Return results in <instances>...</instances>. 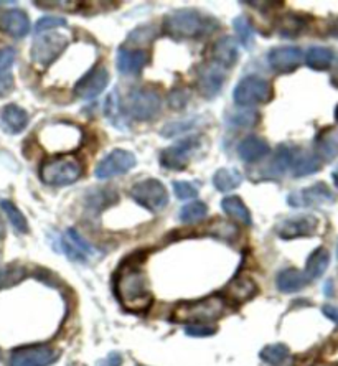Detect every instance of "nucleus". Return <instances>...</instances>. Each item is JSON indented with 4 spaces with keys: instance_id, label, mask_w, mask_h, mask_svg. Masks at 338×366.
<instances>
[{
    "instance_id": "f257e3e1",
    "label": "nucleus",
    "mask_w": 338,
    "mask_h": 366,
    "mask_svg": "<svg viewBox=\"0 0 338 366\" xmlns=\"http://www.w3.org/2000/svg\"><path fill=\"white\" fill-rule=\"evenodd\" d=\"M116 296L129 312H144L153 302L144 271L132 262H126L116 274Z\"/></svg>"
},
{
    "instance_id": "f03ea898",
    "label": "nucleus",
    "mask_w": 338,
    "mask_h": 366,
    "mask_svg": "<svg viewBox=\"0 0 338 366\" xmlns=\"http://www.w3.org/2000/svg\"><path fill=\"white\" fill-rule=\"evenodd\" d=\"M217 28V20L195 9H177L163 17V32L175 40L202 38Z\"/></svg>"
},
{
    "instance_id": "7ed1b4c3",
    "label": "nucleus",
    "mask_w": 338,
    "mask_h": 366,
    "mask_svg": "<svg viewBox=\"0 0 338 366\" xmlns=\"http://www.w3.org/2000/svg\"><path fill=\"white\" fill-rule=\"evenodd\" d=\"M40 180L50 187H68L83 175V164L75 155H58L42 162Z\"/></svg>"
},
{
    "instance_id": "20e7f679",
    "label": "nucleus",
    "mask_w": 338,
    "mask_h": 366,
    "mask_svg": "<svg viewBox=\"0 0 338 366\" xmlns=\"http://www.w3.org/2000/svg\"><path fill=\"white\" fill-rule=\"evenodd\" d=\"M224 312V297L209 296L197 302H183L173 310V322L190 323H212Z\"/></svg>"
},
{
    "instance_id": "39448f33",
    "label": "nucleus",
    "mask_w": 338,
    "mask_h": 366,
    "mask_svg": "<svg viewBox=\"0 0 338 366\" xmlns=\"http://www.w3.org/2000/svg\"><path fill=\"white\" fill-rule=\"evenodd\" d=\"M274 98V89L268 79L261 76H246L233 91L234 103L241 108H251L256 104H266Z\"/></svg>"
},
{
    "instance_id": "423d86ee",
    "label": "nucleus",
    "mask_w": 338,
    "mask_h": 366,
    "mask_svg": "<svg viewBox=\"0 0 338 366\" xmlns=\"http://www.w3.org/2000/svg\"><path fill=\"white\" fill-rule=\"evenodd\" d=\"M126 113L136 121H151L160 113L162 98L152 88H134L126 99Z\"/></svg>"
},
{
    "instance_id": "0eeeda50",
    "label": "nucleus",
    "mask_w": 338,
    "mask_h": 366,
    "mask_svg": "<svg viewBox=\"0 0 338 366\" xmlns=\"http://www.w3.org/2000/svg\"><path fill=\"white\" fill-rule=\"evenodd\" d=\"M70 38L63 33L58 32H48V33H40L37 38L33 40L32 52H30V57L35 65L43 66L47 68L53 61L60 57L61 53L65 52L66 47H68Z\"/></svg>"
},
{
    "instance_id": "6e6552de",
    "label": "nucleus",
    "mask_w": 338,
    "mask_h": 366,
    "mask_svg": "<svg viewBox=\"0 0 338 366\" xmlns=\"http://www.w3.org/2000/svg\"><path fill=\"white\" fill-rule=\"evenodd\" d=\"M131 196L146 210L157 213L168 205V193L163 183L157 179L137 182L131 188Z\"/></svg>"
},
{
    "instance_id": "1a4fd4ad",
    "label": "nucleus",
    "mask_w": 338,
    "mask_h": 366,
    "mask_svg": "<svg viewBox=\"0 0 338 366\" xmlns=\"http://www.w3.org/2000/svg\"><path fill=\"white\" fill-rule=\"evenodd\" d=\"M202 142L203 135L187 137V139L178 140L177 144L162 150L160 165L168 170H185L193 159L195 152L202 147Z\"/></svg>"
},
{
    "instance_id": "9d476101",
    "label": "nucleus",
    "mask_w": 338,
    "mask_h": 366,
    "mask_svg": "<svg viewBox=\"0 0 338 366\" xmlns=\"http://www.w3.org/2000/svg\"><path fill=\"white\" fill-rule=\"evenodd\" d=\"M136 155L129 150L116 149L107 154L99 164H97L94 175L99 180H109L114 177L124 175L136 167Z\"/></svg>"
},
{
    "instance_id": "9b49d317",
    "label": "nucleus",
    "mask_w": 338,
    "mask_h": 366,
    "mask_svg": "<svg viewBox=\"0 0 338 366\" xmlns=\"http://www.w3.org/2000/svg\"><path fill=\"white\" fill-rule=\"evenodd\" d=\"M58 360V352L48 345H30L17 348L10 357V366H50Z\"/></svg>"
},
{
    "instance_id": "f8f14e48",
    "label": "nucleus",
    "mask_w": 338,
    "mask_h": 366,
    "mask_svg": "<svg viewBox=\"0 0 338 366\" xmlns=\"http://www.w3.org/2000/svg\"><path fill=\"white\" fill-rule=\"evenodd\" d=\"M227 74L223 68H219L214 63H203L197 68V78H195V86L197 91L203 98H214L222 91Z\"/></svg>"
},
{
    "instance_id": "ddd939ff",
    "label": "nucleus",
    "mask_w": 338,
    "mask_h": 366,
    "mask_svg": "<svg viewBox=\"0 0 338 366\" xmlns=\"http://www.w3.org/2000/svg\"><path fill=\"white\" fill-rule=\"evenodd\" d=\"M107 83H109V73H107V70L104 66L96 65L93 70H89L88 73L75 84L76 98L84 101L93 99L106 89Z\"/></svg>"
},
{
    "instance_id": "4468645a",
    "label": "nucleus",
    "mask_w": 338,
    "mask_h": 366,
    "mask_svg": "<svg viewBox=\"0 0 338 366\" xmlns=\"http://www.w3.org/2000/svg\"><path fill=\"white\" fill-rule=\"evenodd\" d=\"M289 205L294 208L300 206H320L327 205V203H334L335 195L325 183H315V185L307 187L304 190L290 193L288 198Z\"/></svg>"
},
{
    "instance_id": "2eb2a0df",
    "label": "nucleus",
    "mask_w": 338,
    "mask_h": 366,
    "mask_svg": "<svg viewBox=\"0 0 338 366\" xmlns=\"http://www.w3.org/2000/svg\"><path fill=\"white\" fill-rule=\"evenodd\" d=\"M61 251L70 261L86 262L89 257L94 256V249L91 244L80 235L78 231L70 228L61 235Z\"/></svg>"
},
{
    "instance_id": "dca6fc26",
    "label": "nucleus",
    "mask_w": 338,
    "mask_h": 366,
    "mask_svg": "<svg viewBox=\"0 0 338 366\" xmlns=\"http://www.w3.org/2000/svg\"><path fill=\"white\" fill-rule=\"evenodd\" d=\"M302 50L297 47H278L268 53L269 66L276 73L288 74L299 68L302 63Z\"/></svg>"
},
{
    "instance_id": "f3484780",
    "label": "nucleus",
    "mask_w": 338,
    "mask_h": 366,
    "mask_svg": "<svg viewBox=\"0 0 338 366\" xmlns=\"http://www.w3.org/2000/svg\"><path fill=\"white\" fill-rule=\"evenodd\" d=\"M319 228V220L312 215L295 216L284 220L278 226V236L283 240H295V238L312 236Z\"/></svg>"
},
{
    "instance_id": "a211bd4d",
    "label": "nucleus",
    "mask_w": 338,
    "mask_h": 366,
    "mask_svg": "<svg viewBox=\"0 0 338 366\" xmlns=\"http://www.w3.org/2000/svg\"><path fill=\"white\" fill-rule=\"evenodd\" d=\"M239 48L238 42L233 37H222L217 40L212 48V63L218 65L219 68L229 70L238 63Z\"/></svg>"
},
{
    "instance_id": "6ab92c4d",
    "label": "nucleus",
    "mask_w": 338,
    "mask_h": 366,
    "mask_svg": "<svg viewBox=\"0 0 338 366\" xmlns=\"http://www.w3.org/2000/svg\"><path fill=\"white\" fill-rule=\"evenodd\" d=\"M0 30L13 38H22L30 32V18L23 10L10 9L0 13Z\"/></svg>"
},
{
    "instance_id": "aec40b11",
    "label": "nucleus",
    "mask_w": 338,
    "mask_h": 366,
    "mask_svg": "<svg viewBox=\"0 0 338 366\" xmlns=\"http://www.w3.org/2000/svg\"><path fill=\"white\" fill-rule=\"evenodd\" d=\"M147 63L148 55L144 50L121 48L119 52H117V70H119L122 74H139L141 71L146 68Z\"/></svg>"
},
{
    "instance_id": "412c9836",
    "label": "nucleus",
    "mask_w": 338,
    "mask_h": 366,
    "mask_svg": "<svg viewBox=\"0 0 338 366\" xmlns=\"http://www.w3.org/2000/svg\"><path fill=\"white\" fill-rule=\"evenodd\" d=\"M28 126V114L27 111L20 108L17 104H9L2 109L0 114V127L4 132L10 135L20 134Z\"/></svg>"
},
{
    "instance_id": "4be33fe9",
    "label": "nucleus",
    "mask_w": 338,
    "mask_h": 366,
    "mask_svg": "<svg viewBox=\"0 0 338 366\" xmlns=\"http://www.w3.org/2000/svg\"><path fill=\"white\" fill-rule=\"evenodd\" d=\"M271 152V147L264 139H261L258 135H249L239 142L238 145V154L244 160L246 164H254L264 159Z\"/></svg>"
},
{
    "instance_id": "5701e85b",
    "label": "nucleus",
    "mask_w": 338,
    "mask_h": 366,
    "mask_svg": "<svg viewBox=\"0 0 338 366\" xmlns=\"http://www.w3.org/2000/svg\"><path fill=\"white\" fill-rule=\"evenodd\" d=\"M315 155L325 162L338 157V131L334 127H327L322 131L315 139Z\"/></svg>"
},
{
    "instance_id": "b1692460",
    "label": "nucleus",
    "mask_w": 338,
    "mask_h": 366,
    "mask_svg": "<svg viewBox=\"0 0 338 366\" xmlns=\"http://www.w3.org/2000/svg\"><path fill=\"white\" fill-rule=\"evenodd\" d=\"M258 294V286L251 281L249 277H238L233 282L228 284V287L224 289V297L228 301L241 304L253 299Z\"/></svg>"
},
{
    "instance_id": "393cba45",
    "label": "nucleus",
    "mask_w": 338,
    "mask_h": 366,
    "mask_svg": "<svg viewBox=\"0 0 338 366\" xmlns=\"http://www.w3.org/2000/svg\"><path fill=\"white\" fill-rule=\"evenodd\" d=\"M307 23L309 22H307V18L304 17V15L289 12L278 18L276 30H278V33L280 35V37L295 38V37H299L300 33L305 32Z\"/></svg>"
},
{
    "instance_id": "a878e982",
    "label": "nucleus",
    "mask_w": 338,
    "mask_h": 366,
    "mask_svg": "<svg viewBox=\"0 0 338 366\" xmlns=\"http://www.w3.org/2000/svg\"><path fill=\"white\" fill-rule=\"evenodd\" d=\"M310 281L307 279L304 272L297 271V269H284L278 274V279H276V284H278V289L284 294H294L299 292L304 289Z\"/></svg>"
},
{
    "instance_id": "bb28decb",
    "label": "nucleus",
    "mask_w": 338,
    "mask_h": 366,
    "mask_svg": "<svg viewBox=\"0 0 338 366\" xmlns=\"http://www.w3.org/2000/svg\"><path fill=\"white\" fill-rule=\"evenodd\" d=\"M329 264H330V253L327 251L325 248H317L315 251L310 254L309 259H307L304 274L309 281H315V279L324 276V272L327 271V267H329Z\"/></svg>"
},
{
    "instance_id": "cd10ccee",
    "label": "nucleus",
    "mask_w": 338,
    "mask_h": 366,
    "mask_svg": "<svg viewBox=\"0 0 338 366\" xmlns=\"http://www.w3.org/2000/svg\"><path fill=\"white\" fill-rule=\"evenodd\" d=\"M322 162L315 154H309V152H300V154H294V160H292V175L295 179L299 177H307L312 174H317L322 169Z\"/></svg>"
},
{
    "instance_id": "c85d7f7f",
    "label": "nucleus",
    "mask_w": 338,
    "mask_h": 366,
    "mask_svg": "<svg viewBox=\"0 0 338 366\" xmlns=\"http://www.w3.org/2000/svg\"><path fill=\"white\" fill-rule=\"evenodd\" d=\"M222 208H223V211L227 213L229 218H231V220L241 223V225H244V226H251V223H253L248 206L244 205V201L241 200V198L227 196L222 201Z\"/></svg>"
},
{
    "instance_id": "c756f323",
    "label": "nucleus",
    "mask_w": 338,
    "mask_h": 366,
    "mask_svg": "<svg viewBox=\"0 0 338 366\" xmlns=\"http://www.w3.org/2000/svg\"><path fill=\"white\" fill-rule=\"evenodd\" d=\"M292 160H294V150L288 145H279L278 149H276L274 159L271 160L269 169H268L271 179L284 175L285 172H288V169L292 167Z\"/></svg>"
},
{
    "instance_id": "7c9ffc66",
    "label": "nucleus",
    "mask_w": 338,
    "mask_h": 366,
    "mask_svg": "<svg viewBox=\"0 0 338 366\" xmlns=\"http://www.w3.org/2000/svg\"><path fill=\"white\" fill-rule=\"evenodd\" d=\"M334 52L325 47H312L305 55V63L314 71H327L334 65Z\"/></svg>"
},
{
    "instance_id": "2f4dec72",
    "label": "nucleus",
    "mask_w": 338,
    "mask_h": 366,
    "mask_svg": "<svg viewBox=\"0 0 338 366\" xmlns=\"http://www.w3.org/2000/svg\"><path fill=\"white\" fill-rule=\"evenodd\" d=\"M243 182V175L236 169H219L213 175V185L218 192L228 193L238 188Z\"/></svg>"
},
{
    "instance_id": "473e14b6",
    "label": "nucleus",
    "mask_w": 338,
    "mask_h": 366,
    "mask_svg": "<svg viewBox=\"0 0 338 366\" xmlns=\"http://www.w3.org/2000/svg\"><path fill=\"white\" fill-rule=\"evenodd\" d=\"M88 210L99 213L101 210H104L106 206L112 205V203L117 201V192L109 190V188H104V190H93L88 192Z\"/></svg>"
},
{
    "instance_id": "72a5a7b5",
    "label": "nucleus",
    "mask_w": 338,
    "mask_h": 366,
    "mask_svg": "<svg viewBox=\"0 0 338 366\" xmlns=\"http://www.w3.org/2000/svg\"><path fill=\"white\" fill-rule=\"evenodd\" d=\"M259 358L268 365L279 366L280 363H284L285 360L289 358V348L283 343L268 345V347H264L259 352Z\"/></svg>"
},
{
    "instance_id": "f704fd0d",
    "label": "nucleus",
    "mask_w": 338,
    "mask_h": 366,
    "mask_svg": "<svg viewBox=\"0 0 338 366\" xmlns=\"http://www.w3.org/2000/svg\"><path fill=\"white\" fill-rule=\"evenodd\" d=\"M0 206H2V210L5 211V215L12 223V226L17 230L18 233H28V223L25 220L23 213L18 210L17 206L13 205L10 200H0Z\"/></svg>"
},
{
    "instance_id": "c9c22d12",
    "label": "nucleus",
    "mask_w": 338,
    "mask_h": 366,
    "mask_svg": "<svg viewBox=\"0 0 338 366\" xmlns=\"http://www.w3.org/2000/svg\"><path fill=\"white\" fill-rule=\"evenodd\" d=\"M233 28L236 32L239 42L244 48H251L254 43V30L253 25L249 23V20L246 17H236L233 20Z\"/></svg>"
},
{
    "instance_id": "e433bc0d",
    "label": "nucleus",
    "mask_w": 338,
    "mask_h": 366,
    "mask_svg": "<svg viewBox=\"0 0 338 366\" xmlns=\"http://www.w3.org/2000/svg\"><path fill=\"white\" fill-rule=\"evenodd\" d=\"M208 215V206L205 205L203 201H193V203H188L182 208L180 211V221L182 223H195V221H200L203 220L205 216Z\"/></svg>"
},
{
    "instance_id": "4c0bfd02",
    "label": "nucleus",
    "mask_w": 338,
    "mask_h": 366,
    "mask_svg": "<svg viewBox=\"0 0 338 366\" xmlns=\"http://www.w3.org/2000/svg\"><path fill=\"white\" fill-rule=\"evenodd\" d=\"M25 276H27V271L20 266H7L0 269V289L15 286L25 279Z\"/></svg>"
},
{
    "instance_id": "58836bf2",
    "label": "nucleus",
    "mask_w": 338,
    "mask_h": 366,
    "mask_svg": "<svg viewBox=\"0 0 338 366\" xmlns=\"http://www.w3.org/2000/svg\"><path fill=\"white\" fill-rule=\"evenodd\" d=\"M104 113H106V118L109 119L112 124L121 126L122 109H121V103H119V96H117L116 91L107 96L106 104H104Z\"/></svg>"
},
{
    "instance_id": "ea45409f",
    "label": "nucleus",
    "mask_w": 338,
    "mask_h": 366,
    "mask_svg": "<svg viewBox=\"0 0 338 366\" xmlns=\"http://www.w3.org/2000/svg\"><path fill=\"white\" fill-rule=\"evenodd\" d=\"M167 99H168V106H170L172 109L180 111L185 108L188 101H190V91L183 88V86H177V88H173L170 93H168Z\"/></svg>"
},
{
    "instance_id": "a19ab883",
    "label": "nucleus",
    "mask_w": 338,
    "mask_h": 366,
    "mask_svg": "<svg viewBox=\"0 0 338 366\" xmlns=\"http://www.w3.org/2000/svg\"><path fill=\"white\" fill-rule=\"evenodd\" d=\"M195 126V121H175V122H168L165 127L160 131V134L163 137H175L180 135L183 132H188Z\"/></svg>"
},
{
    "instance_id": "79ce46f5",
    "label": "nucleus",
    "mask_w": 338,
    "mask_h": 366,
    "mask_svg": "<svg viewBox=\"0 0 338 366\" xmlns=\"http://www.w3.org/2000/svg\"><path fill=\"white\" fill-rule=\"evenodd\" d=\"M209 233H213L214 236L222 238V240H233L234 236H236V228L231 223H227V221H214L212 228H209Z\"/></svg>"
},
{
    "instance_id": "37998d69",
    "label": "nucleus",
    "mask_w": 338,
    "mask_h": 366,
    "mask_svg": "<svg viewBox=\"0 0 338 366\" xmlns=\"http://www.w3.org/2000/svg\"><path fill=\"white\" fill-rule=\"evenodd\" d=\"M66 20L61 17H42L35 25V33L40 35L43 32H50L53 28H60V27H66Z\"/></svg>"
},
{
    "instance_id": "c03bdc74",
    "label": "nucleus",
    "mask_w": 338,
    "mask_h": 366,
    "mask_svg": "<svg viewBox=\"0 0 338 366\" xmlns=\"http://www.w3.org/2000/svg\"><path fill=\"white\" fill-rule=\"evenodd\" d=\"M173 192L178 200H190L198 195V188L190 182H173Z\"/></svg>"
},
{
    "instance_id": "a18cd8bd",
    "label": "nucleus",
    "mask_w": 338,
    "mask_h": 366,
    "mask_svg": "<svg viewBox=\"0 0 338 366\" xmlns=\"http://www.w3.org/2000/svg\"><path fill=\"white\" fill-rule=\"evenodd\" d=\"M185 333L195 338H203V337H212L217 333V328L209 323H190L185 327Z\"/></svg>"
},
{
    "instance_id": "49530a36",
    "label": "nucleus",
    "mask_w": 338,
    "mask_h": 366,
    "mask_svg": "<svg viewBox=\"0 0 338 366\" xmlns=\"http://www.w3.org/2000/svg\"><path fill=\"white\" fill-rule=\"evenodd\" d=\"M233 124H236L239 127H248V126H254L258 124V113H254V111H251V113H238L233 116Z\"/></svg>"
},
{
    "instance_id": "de8ad7c7",
    "label": "nucleus",
    "mask_w": 338,
    "mask_h": 366,
    "mask_svg": "<svg viewBox=\"0 0 338 366\" xmlns=\"http://www.w3.org/2000/svg\"><path fill=\"white\" fill-rule=\"evenodd\" d=\"M15 61V50L13 48H0V73L5 70H9Z\"/></svg>"
},
{
    "instance_id": "09e8293b",
    "label": "nucleus",
    "mask_w": 338,
    "mask_h": 366,
    "mask_svg": "<svg viewBox=\"0 0 338 366\" xmlns=\"http://www.w3.org/2000/svg\"><path fill=\"white\" fill-rule=\"evenodd\" d=\"M13 91V78L10 74H0V98Z\"/></svg>"
},
{
    "instance_id": "8fccbe9b",
    "label": "nucleus",
    "mask_w": 338,
    "mask_h": 366,
    "mask_svg": "<svg viewBox=\"0 0 338 366\" xmlns=\"http://www.w3.org/2000/svg\"><path fill=\"white\" fill-rule=\"evenodd\" d=\"M322 312H324V315L327 318H330L332 322H335L338 325V307H335V305H324L322 307Z\"/></svg>"
},
{
    "instance_id": "3c124183",
    "label": "nucleus",
    "mask_w": 338,
    "mask_h": 366,
    "mask_svg": "<svg viewBox=\"0 0 338 366\" xmlns=\"http://www.w3.org/2000/svg\"><path fill=\"white\" fill-rule=\"evenodd\" d=\"M121 365H122V357L116 352L107 355V357L101 362V366H121Z\"/></svg>"
},
{
    "instance_id": "603ef678",
    "label": "nucleus",
    "mask_w": 338,
    "mask_h": 366,
    "mask_svg": "<svg viewBox=\"0 0 338 366\" xmlns=\"http://www.w3.org/2000/svg\"><path fill=\"white\" fill-rule=\"evenodd\" d=\"M330 35H332V37L338 38V18H335L334 23L330 25Z\"/></svg>"
},
{
    "instance_id": "864d4df0",
    "label": "nucleus",
    "mask_w": 338,
    "mask_h": 366,
    "mask_svg": "<svg viewBox=\"0 0 338 366\" xmlns=\"http://www.w3.org/2000/svg\"><path fill=\"white\" fill-rule=\"evenodd\" d=\"M332 179H334V183H335V187L338 188V167L337 169L332 172Z\"/></svg>"
},
{
    "instance_id": "5fc2aeb1",
    "label": "nucleus",
    "mask_w": 338,
    "mask_h": 366,
    "mask_svg": "<svg viewBox=\"0 0 338 366\" xmlns=\"http://www.w3.org/2000/svg\"><path fill=\"white\" fill-rule=\"evenodd\" d=\"M4 236H5V225H4L2 218H0V240H2Z\"/></svg>"
},
{
    "instance_id": "6e6d98bb",
    "label": "nucleus",
    "mask_w": 338,
    "mask_h": 366,
    "mask_svg": "<svg viewBox=\"0 0 338 366\" xmlns=\"http://www.w3.org/2000/svg\"><path fill=\"white\" fill-rule=\"evenodd\" d=\"M335 118H337V122H338V106H337V109H335Z\"/></svg>"
}]
</instances>
